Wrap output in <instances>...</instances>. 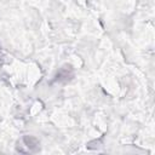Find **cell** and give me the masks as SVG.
<instances>
[{
	"label": "cell",
	"instance_id": "6da1fadb",
	"mask_svg": "<svg viewBox=\"0 0 155 155\" xmlns=\"http://www.w3.org/2000/svg\"><path fill=\"white\" fill-rule=\"evenodd\" d=\"M73 76H74L73 67L70 64H65L57 71L52 82H67V81H70L73 79Z\"/></svg>",
	"mask_w": 155,
	"mask_h": 155
},
{
	"label": "cell",
	"instance_id": "7a4b0ae2",
	"mask_svg": "<svg viewBox=\"0 0 155 155\" xmlns=\"http://www.w3.org/2000/svg\"><path fill=\"white\" fill-rule=\"evenodd\" d=\"M23 142H24L25 147L28 148V151H35L39 147V140L33 136H24Z\"/></svg>",
	"mask_w": 155,
	"mask_h": 155
},
{
	"label": "cell",
	"instance_id": "3957f363",
	"mask_svg": "<svg viewBox=\"0 0 155 155\" xmlns=\"http://www.w3.org/2000/svg\"><path fill=\"white\" fill-rule=\"evenodd\" d=\"M0 51H1V47H0Z\"/></svg>",
	"mask_w": 155,
	"mask_h": 155
}]
</instances>
